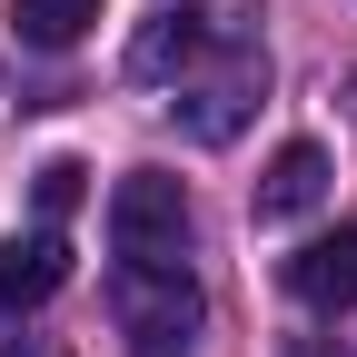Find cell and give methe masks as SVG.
<instances>
[{
    "label": "cell",
    "mask_w": 357,
    "mask_h": 357,
    "mask_svg": "<svg viewBox=\"0 0 357 357\" xmlns=\"http://www.w3.org/2000/svg\"><path fill=\"white\" fill-rule=\"evenodd\" d=\"M0 357H70V347H60V337H10Z\"/></svg>",
    "instance_id": "30bf717a"
},
{
    "label": "cell",
    "mask_w": 357,
    "mask_h": 357,
    "mask_svg": "<svg viewBox=\"0 0 357 357\" xmlns=\"http://www.w3.org/2000/svg\"><path fill=\"white\" fill-rule=\"evenodd\" d=\"M109 307H119V328L139 337V357H169V347L199 337V288H189V268H119V278H109Z\"/></svg>",
    "instance_id": "7a4b0ae2"
},
{
    "label": "cell",
    "mask_w": 357,
    "mask_h": 357,
    "mask_svg": "<svg viewBox=\"0 0 357 357\" xmlns=\"http://www.w3.org/2000/svg\"><path fill=\"white\" fill-rule=\"evenodd\" d=\"M60 278H70V238H60V229H40V238H10V248H0V307H40Z\"/></svg>",
    "instance_id": "52a82bcc"
},
{
    "label": "cell",
    "mask_w": 357,
    "mask_h": 357,
    "mask_svg": "<svg viewBox=\"0 0 357 357\" xmlns=\"http://www.w3.org/2000/svg\"><path fill=\"white\" fill-rule=\"evenodd\" d=\"M208 50H218V40H208V30H199L189 10H159V20H149L139 40H129V79H189V70H199Z\"/></svg>",
    "instance_id": "8992f818"
},
{
    "label": "cell",
    "mask_w": 357,
    "mask_h": 357,
    "mask_svg": "<svg viewBox=\"0 0 357 357\" xmlns=\"http://www.w3.org/2000/svg\"><path fill=\"white\" fill-rule=\"evenodd\" d=\"M30 189H40V218H50V229H60V218L79 208V189H89V169H79V159H50V169L30 178Z\"/></svg>",
    "instance_id": "9c48e42d"
},
{
    "label": "cell",
    "mask_w": 357,
    "mask_h": 357,
    "mask_svg": "<svg viewBox=\"0 0 357 357\" xmlns=\"http://www.w3.org/2000/svg\"><path fill=\"white\" fill-rule=\"evenodd\" d=\"M288 298H298V307H318V318H337V307L357 298V229L307 238V248L288 258Z\"/></svg>",
    "instance_id": "277c9868"
},
{
    "label": "cell",
    "mask_w": 357,
    "mask_h": 357,
    "mask_svg": "<svg viewBox=\"0 0 357 357\" xmlns=\"http://www.w3.org/2000/svg\"><path fill=\"white\" fill-rule=\"evenodd\" d=\"M318 199H328V149L288 139L278 159H268V178H258V229H288V218H307Z\"/></svg>",
    "instance_id": "5b68a950"
},
{
    "label": "cell",
    "mask_w": 357,
    "mask_h": 357,
    "mask_svg": "<svg viewBox=\"0 0 357 357\" xmlns=\"http://www.w3.org/2000/svg\"><path fill=\"white\" fill-rule=\"evenodd\" d=\"M268 100V60L258 50H229V60H218L208 79H189V89H178V129H189V139H238V119Z\"/></svg>",
    "instance_id": "3957f363"
},
{
    "label": "cell",
    "mask_w": 357,
    "mask_h": 357,
    "mask_svg": "<svg viewBox=\"0 0 357 357\" xmlns=\"http://www.w3.org/2000/svg\"><path fill=\"white\" fill-rule=\"evenodd\" d=\"M10 20L30 50H70V40H89V20H100V0H10Z\"/></svg>",
    "instance_id": "ba28073f"
},
{
    "label": "cell",
    "mask_w": 357,
    "mask_h": 357,
    "mask_svg": "<svg viewBox=\"0 0 357 357\" xmlns=\"http://www.w3.org/2000/svg\"><path fill=\"white\" fill-rule=\"evenodd\" d=\"M307 357H328V347H307Z\"/></svg>",
    "instance_id": "8fae6325"
},
{
    "label": "cell",
    "mask_w": 357,
    "mask_h": 357,
    "mask_svg": "<svg viewBox=\"0 0 357 357\" xmlns=\"http://www.w3.org/2000/svg\"><path fill=\"white\" fill-rule=\"evenodd\" d=\"M109 248L119 268H178L189 258V199H178V178L159 169H129L109 189Z\"/></svg>",
    "instance_id": "6da1fadb"
}]
</instances>
